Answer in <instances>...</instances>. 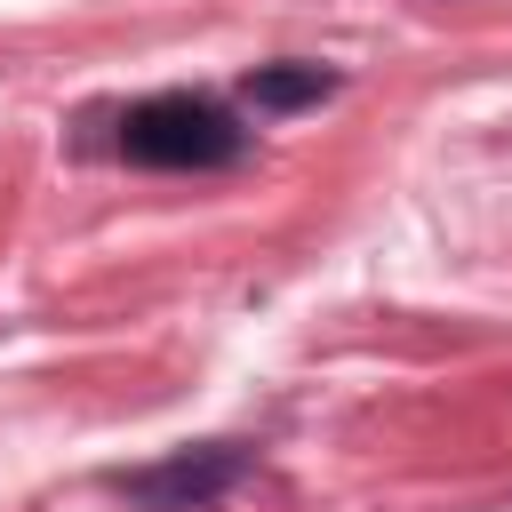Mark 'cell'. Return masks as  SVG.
I'll return each instance as SVG.
<instances>
[{
    "label": "cell",
    "mask_w": 512,
    "mask_h": 512,
    "mask_svg": "<svg viewBox=\"0 0 512 512\" xmlns=\"http://www.w3.org/2000/svg\"><path fill=\"white\" fill-rule=\"evenodd\" d=\"M248 472H256V440H184L152 464L104 472V488L128 512H216Z\"/></svg>",
    "instance_id": "7a4b0ae2"
},
{
    "label": "cell",
    "mask_w": 512,
    "mask_h": 512,
    "mask_svg": "<svg viewBox=\"0 0 512 512\" xmlns=\"http://www.w3.org/2000/svg\"><path fill=\"white\" fill-rule=\"evenodd\" d=\"M120 160L136 168H168V176H216V168H240L256 128H240V112L224 96H200V88H160V96H136L112 128Z\"/></svg>",
    "instance_id": "6da1fadb"
},
{
    "label": "cell",
    "mask_w": 512,
    "mask_h": 512,
    "mask_svg": "<svg viewBox=\"0 0 512 512\" xmlns=\"http://www.w3.org/2000/svg\"><path fill=\"white\" fill-rule=\"evenodd\" d=\"M344 88V72L336 64H320V56H272V64H248L240 72V104H256V112H312V104H328Z\"/></svg>",
    "instance_id": "3957f363"
}]
</instances>
